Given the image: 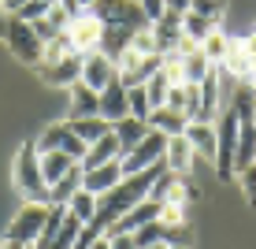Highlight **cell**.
Segmentation results:
<instances>
[{
  "label": "cell",
  "mask_w": 256,
  "mask_h": 249,
  "mask_svg": "<svg viewBox=\"0 0 256 249\" xmlns=\"http://www.w3.org/2000/svg\"><path fill=\"white\" fill-rule=\"evenodd\" d=\"M12 179H15V190L26 197V204H48V182L41 175V153L34 141L15 153V167H12Z\"/></svg>",
  "instance_id": "obj_1"
},
{
  "label": "cell",
  "mask_w": 256,
  "mask_h": 249,
  "mask_svg": "<svg viewBox=\"0 0 256 249\" xmlns=\"http://www.w3.org/2000/svg\"><path fill=\"white\" fill-rule=\"evenodd\" d=\"M164 153H167V134H160V130L148 127V134L138 141L130 153L119 156V167L122 175H138V171H148V167L164 164Z\"/></svg>",
  "instance_id": "obj_2"
},
{
  "label": "cell",
  "mask_w": 256,
  "mask_h": 249,
  "mask_svg": "<svg viewBox=\"0 0 256 249\" xmlns=\"http://www.w3.org/2000/svg\"><path fill=\"white\" fill-rule=\"evenodd\" d=\"M4 41H8V49H12L15 60H22V64H41V52H45V45H41L38 30H34L30 23H22V19H15V15H8Z\"/></svg>",
  "instance_id": "obj_3"
},
{
  "label": "cell",
  "mask_w": 256,
  "mask_h": 249,
  "mask_svg": "<svg viewBox=\"0 0 256 249\" xmlns=\"http://www.w3.org/2000/svg\"><path fill=\"white\" fill-rule=\"evenodd\" d=\"M90 15H96L104 26H130V30H145L148 26L138 0H93Z\"/></svg>",
  "instance_id": "obj_4"
},
{
  "label": "cell",
  "mask_w": 256,
  "mask_h": 249,
  "mask_svg": "<svg viewBox=\"0 0 256 249\" xmlns=\"http://www.w3.org/2000/svg\"><path fill=\"white\" fill-rule=\"evenodd\" d=\"M48 208H52V204H22V208L15 212V219L8 223V234H4V242L38 245V238H41V227H45V219H48Z\"/></svg>",
  "instance_id": "obj_5"
},
{
  "label": "cell",
  "mask_w": 256,
  "mask_h": 249,
  "mask_svg": "<svg viewBox=\"0 0 256 249\" xmlns=\"http://www.w3.org/2000/svg\"><path fill=\"white\" fill-rule=\"evenodd\" d=\"M216 171L219 179H234V153H238V115L226 108L216 123Z\"/></svg>",
  "instance_id": "obj_6"
},
{
  "label": "cell",
  "mask_w": 256,
  "mask_h": 249,
  "mask_svg": "<svg viewBox=\"0 0 256 249\" xmlns=\"http://www.w3.org/2000/svg\"><path fill=\"white\" fill-rule=\"evenodd\" d=\"M34 145H38L41 156L45 153H67V156H74L78 164H82V156H86V141H78V134L70 130V123H52V127H45Z\"/></svg>",
  "instance_id": "obj_7"
},
{
  "label": "cell",
  "mask_w": 256,
  "mask_h": 249,
  "mask_svg": "<svg viewBox=\"0 0 256 249\" xmlns=\"http://www.w3.org/2000/svg\"><path fill=\"white\" fill-rule=\"evenodd\" d=\"M67 38H70V49L78 56H90V52H100V38H104V23L96 15L82 12L67 23Z\"/></svg>",
  "instance_id": "obj_8"
},
{
  "label": "cell",
  "mask_w": 256,
  "mask_h": 249,
  "mask_svg": "<svg viewBox=\"0 0 256 249\" xmlns=\"http://www.w3.org/2000/svg\"><path fill=\"white\" fill-rule=\"evenodd\" d=\"M119 78V67L112 56H104V52H90V56L82 60V82L90 86V90L100 93L108 82H116Z\"/></svg>",
  "instance_id": "obj_9"
},
{
  "label": "cell",
  "mask_w": 256,
  "mask_h": 249,
  "mask_svg": "<svg viewBox=\"0 0 256 249\" xmlns=\"http://www.w3.org/2000/svg\"><path fill=\"white\" fill-rule=\"evenodd\" d=\"M82 60L78 52H70V56L56 60V64H45L41 67V78H45L48 86H60V90H70L74 82H82Z\"/></svg>",
  "instance_id": "obj_10"
},
{
  "label": "cell",
  "mask_w": 256,
  "mask_h": 249,
  "mask_svg": "<svg viewBox=\"0 0 256 249\" xmlns=\"http://www.w3.org/2000/svg\"><path fill=\"white\" fill-rule=\"evenodd\" d=\"M182 19H186V15L164 12L160 19L152 23V38H156V49H160V56H167V52L178 49V41H182Z\"/></svg>",
  "instance_id": "obj_11"
},
{
  "label": "cell",
  "mask_w": 256,
  "mask_h": 249,
  "mask_svg": "<svg viewBox=\"0 0 256 249\" xmlns=\"http://www.w3.org/2000/svg\"><path fill=\"white\" fill-rule=\"evenodd\" d=\"M119 182H122V167H119V160H112V164H100V167H93V171H86L82 190H90L93 197H104V193L116 190Z\"/></svg>",
  "instance_id": "obj_12"
},
{
  "label": "cell",
  "mask_w": 256,
  "mask_h": 249,
  "mask_svg": "<svg viewBox=\"0 0 256 249\" xmlns=\"http://www.w3.org/2000/svg\"><path fill=\"white\" fill-rule=\"evenodd\" d=\"M130 115V104H126V86L119 82H108L100 90V119H108V123H119V119H126Z\"/></svg>",
  "instance_id": "obj_13"
},
{
  "label": "cell",
  "mask_w": 256,
  "mask_h": 249,
  "mask_svg": "<svg viewBox=\"0 0 256 249\" xmlns=\"http://www.w3.org/2000/svg\"><path fill=\"white\" fill-rule=\"evenodd\" d=\"M256 164V119H238V153H234V175Z\"/></svg>",
  "instance_id": "obj_14"
},
{
  "label": "cell",
  "mask_w": 256,
  "mask_h": 249,
  "mask_svg": "<svg viewBox=\"0 0 256 249\" xmlns=\"http://www.w3.org/2000/svg\"><path fill=\"white\" fill-rule=\"evenodd\" d=\"M152 219H160V201H152V197H145L141 204H134V208L126 212V216L119 219L112 230H119V234H134V230H141L145 223H152ZM108 230V234H112Z\"/></svg>",
  "instance_id": "obj_15"
},
{
  "label": "cell",
  "mask_w": 256,
  "mask_h": 249,
  "mask_svg": "<svg viewBox=\"0 0 256 249\" xmlns=\"http://www.w3.org/2000/svg\"><path fill=\"white\" fill-rule=\"evenodd\" d=\"M90 115H100V93L90 90L86 82L70 86V119H90Z\"/></svg>",
  "instance_id": "obj_16"
},
{
  "label": "cell",
  "mask_w": 256,
  "mask_h": 249,
  "mask_svg": "<svg viewBox=\"0 0 256 249\" xmlns=\"http://www.w3.org/2000/svg\"><path fill=\"white\" fill-rule=\"evenodd\" d=\"M164 164L171 175H186L193 167V145L186 141V134L178 138H167V153H164Z\"/></svg>",
  "instance_id": "obj_17"
},
{
  "label": "cell",
  "mask_w": 256,
  "mask_h": 249,
  "mask_svg": "<svg viewBox=\"0 0 256 249\" xmlns=\"http://www.w3.org/2000/svg\"><path fill=\"white\" fill-rule=\"evenodd\" d=\"M122 156V149H119V138L116 134H104L100 141H93L90 149H86V156H82V167L86 171H93V167H100V164H112V160H119Z\"/></svg>",
  "instance_id": "obj_18"
},
{
  "label": "cell",
  "mask_w": 256,
  "mask_h": 249,
  "mask_svg": "<svg viewBox=\"0 0 256 249\" xmlns=\"http://www.w3.org/2000/svg\"><path fill=\"white\" fill-rule=\"evenodd\" d=\"M186 141L193 145V153H200L204 160L216 164V123H190L186 127Z\"/></svg>",
  "instance_id": "obj_19"
},
{
  "label": "cell",
  "mask_w": 256,
  "mask_h": 249,
  "mask_svg": "<svg viewBox=\"0 0 256 249\" xmlns=\"http://www.w3.org/2000/svg\"><path fill=\"white\" fill-rule=\"evenodd\" d=\"M82 179H86V167H82V164H74L60 182H52V186H48V204H67L78 190H82Z\"/></svg>",
  "instance_id": "obj_20"
},
{
  "label": "cell",
  "mask_w": 256,
  "mask_h": 249,
  "mask_svg": "<svg viewBox=\"0 0 256 249\" xmlns=\"http://www.w3.org/2000/svg\"><path fill=\"white\" fill-rule=\"evenodd\" d=\"M148 127L152 130H160V134H167V138H178V134H186V127H190V119L182 112H174V108H156L152 115H148Z\"/></svg>",
  "instance_id": "obj_21"
},
{
  "label": "cell",
  "mask_w": 256,
  "mask_h": 249,
  "mask_svg": "<svg viewBox=\"0 0 256 249\" xmlns=\"http://www.w3.org/2000/svg\"><path fill=\"white\" fill-rule=\"evenodd\" d=\"M112 134L119 138V149H122V153H130V149H134L138 141L148 134V123H145V119H134V115H126V119L112 123Z\"/></svg>",
  "instance_id": "obj_22"
},
{
  "label": "cell",
  "mask_w": 256,
  "mask_h": 249,
  "mask_svg": "<svg viewBox=\"0 0 256 249\" xmlns=\"http://www.w3.org/2000/svg\"><path fill=\"white\" fill-rule=\"evenodd\" d=\"M138 30H130V26H104V38H100V52L112 60H119L122 52L130 49V41H134Z\"/></svg>",
  "instance_id": "obj_23"
},
{
  "label": "cell",
  "mask_w": 256,
  "mask_h": 249,
  "mask_svg": "<svg viewBox=\"0 0 256 249\" xmlns=\"http://www.w3.org/2000/svg\"><path fill=\"white\" fill-rule=\"evenodd\" d=\"M70 130L78 134V141H86V149L93 145V141H100L104 134H112V123L100 119V115H90V119H67Z\"/></svg>",
  "instance_id": "obj_24"
},
{
  "label": "cell",
  "mask_w": 256,
  "mask_h": 249,
  "mask_svg": "<svg viewBox=\"0 0 256 249\" xmlns=\"http://www.w3.org/2000/svg\"><path fill=\"white\" fill-rule=\"evenodd\" d=\"M212 67H216V64H208V56L200 52V45L193 49L190 56H182V75H186V82H190V86H200V82H204V78L212 75Z\"/></svg>",
  "instance_id": "obj_25"
},
{
  "label": "cell",
  "mask_w": 256,
  "mask_h": 249,
  "mask_svg": "<svg viewBox=\"0 0 256 249\" xmlns=\"http://www.w3.org/2000/svg\"><path fill=\"white\" fill-rule=\"evenodd\" d=\"M74 164H78V160L67 156V153H45V156H41V175H45V182L52 186V182L64 179V175H67Z\"/></svg>",
  "instance_id": "obj_26"
},
{
  "label": "cell",
  "mask_w": 256,
  "mask_h": 249,
  "mask_svg": "<svg viewBox=\"0 0 256 249\" xmlns=\"http://www.w3.org/2000/svg\"><path fill=\"white\" fill-rule=\"evenodd\" d=\"M200 52L208 56V64H226V56H230V38H226L223 30H212L204 41H200Z\"/></svg>",
  "instance_id": "obj_27"
},
{
  "label": "cell",
  "mask_w": 256,
  "mask_h": 249,
  "mask_svg": "<svg viewBox=\"0 0 256 249\" xmlns=\"http://www.w3.org/2000/svg\"><path fill=\"white\" fill-rule=\"evenodd\" d=\"M230 108H234V115H238L242 123H245V119H256V86H249V82L238 86Z\"/></svg>",
  "instance_id": "obj_28"
},
{
  "label": "cell",
  "mask_w": 256,
  "mask_h": 249,
  "mask_svg": "<svg viewBox=\"0 0 256 249\" xmlns=\"http://www.w3.org/2000/svg\"><path fill=\"white\" fill-rule=\"evenodd\" d=\"M212 30H219V23H212V19H200V15L186 12V19H182V34H186V38L193 41V45H200V41H204Z\"/></svg>",
  "instance_id": "obj_29"
},
{
  "label": "cell",
  "mask_w": 256,
  "mask_h": 249,
  "mask_svg": "<svg viewBox=\"0 0 256 249\" xmlns=\"http://www.w3.org/2000/svg\"><path fill=\"white\" fill-rule=\"evenodd\" d=\"M67 212H70L74 219H82V223H90V219L96 216V197H93L90 190H78L74 197L67 201Z\"/></svg>",
  "instance_id": "obj_30"
},
{
  "label": "cell",
  "mask_w": 256,
  "mask_h": 249,
  "mask_svg": "<svg viewBox=\"0 0 256 249\" xmlns=\"http://www.w3.org/2000/svg\"><path fill=\"white\" fill-rule=\"evenodd\" d=\"M145 93H148V104H152V112L156 108H164L167 104V93H171V82H167V75L164 71H156L152 78L145 82Z\"/></svg>",
  "instance_id": "obj_31"
},
{
  "label": "cell",
  "mask_w": 256,
  "mask_h": 249,
  "mask_svg": "<svg viewBox=\"0 0 256 249\" xmlns=\"http://www.w3.org/2000/svg\"><path fill=\"white\" fill-rule=\"evenodd\" d=\"M126 104H130V115H134V119H145V123H148V115H152V104H148L145 86H130V90H126Z\"/></svg>",
  "instance_id": "obj_32"
},
{
  "label": "cell",
  "mask_w": 256,
  "mask_h": 249,
  "mask_svg": "<svg viewBox=\"0 0 256 249\" xmlns=\"http://www.w3.org/2000/svg\"><path fill=\"white\" fill-rule=\"evenodd\" d=\"M190 12L200 15V19L219 23V19H223V12H226V0H190Z\"/></svg>",
  "instance_id": "obj_33"
},
{
  "label": "cell",
  "mask_w": 256,
  "mask_h": 249,
  "mask_svg": "<svg viewBox=\"0 0 256 249\" xmlns=\"http://www.w3.org/2000/svg\"><path fill=\"white\" fill-rule=\"evenodd\" d=\"M130 49H134L138 56H160V49H156V38H152V23H148L145 30H138V34H134Z\"/></svg>",
  "instance_id": "obj_34"
},
{
  "label": "cell",
  "mask_w": 256,
  "mask_h": 249,
  "mask_svg": "<svg viewBox=\"0 0 256 249\" xmlns=\"http://www.w3.org/2000/svg\"><path fill=\"white\" fill-rule=\"evenodd\" d=\"M160 223L164 227H186L190 219H186V204H160Z\"/></svg>",
  "instance_id": "obj_35"
},
{
  "label": "cell",
  "mask_w": 256,
  "mask_h": 249,
  "mask_svg": "<svg viewBox=\"0 0 256 249\" xmlns=\"http://www.w3.org/2000/svg\"><path fill=\"white\" fill-rule=\"evenodd\" d=\"M48 15V4H41V0H26V4L19 8V12H15V19H22V23H41Z\"/></svg>",
  "instance_id": "obj_36"
},
{
  "label": "cell",
  "mask_w": 256,
  "mask_h": 249,
  "mask_svg": "<svg viewBox=\"0 0 256 249\" xmlns=\"http://www.w3.org/2000/svg\"><path fill=\"white\" fill-rule=\"evenodd\" d=\"M238 179H242V190H245V197H249V204H256V164L245 167Z\"/></svg>",
  "instance_id": "obj_37"
},
{
  "label": "cell",
  "mask_w": 256,
  "mask_h": 249,
  "mask_svg": "<svg viewBox=\"0 0 256 249\" xmlns=\"http://www.w3.org/2000/svg\"><path fill=\"white\" fill-rule=\"evenodd\" d=\"M167 108H174V112L186 115V82H182V86H171V93H167Z\"/></svg>",
  "instance_id": "obj_38"
},
{
  "label": "cell",
  "mask_w": 256,
  "mask_h": 249,
  "mask_svg": "<svg viewBox=\"0 0 256 249\" xmlns=\"http://www.w3.org/2000/svg\"><path fill=\"white\" fill-rule=\"evenodd\" d=\"M138 4H141V12H145V19H148V23H156V19H160V15L167 12L164 0H138Z\"/></svg>",
  "instance_id": "obj_39"
},
{
  "label": "cell",
  "mask_w": 256,
  "mask_h": 249,
  "mask_svg": "<svg viewBox=\"0 0 256 249\" xmlns=\"http://www.w3.org/2000/svg\"><path fill=\"white\" fill-rule=\"evenodd\" d=\"M108 242H112V249H138L134 245V234H119V230H112Z\"/></svg>",
  "instance_id": "obj_40"
},
{
  "label": "cell",
  "mask_w": 256,
  "mask_h": 249,
  "mask_svg": "<svg viewBox=\"0 0 256 249\" xmlns=\"http://www.w3.org/2000/svg\"><path fill=\"white\" fill-rule=\"evenodd\" d=\"M164 4H167V12H178V15L190 12V0H164Z\"/></svg>",
  "instance_id": "obj_41"
},
{
  "label": "cell",
  "mask_w": 256,
  "mask_h": 249,
  "mask_svg": "<svg viewBox=\"0 0 256 249\" xmlns=\"http://www.w3.org/2000/svg\"><path fill=\"white\" fill-rule=\"evenodd\" d=\"M22 4H26V0H0V8H4L8 15H15V12H19Z\"/></svg>",
  "instance_id": "obj_42"
},
{
  "label": "cell",
  "mask_w": 256,
  "mask_h": 249,
  "mask_svg": "<svg viewBox=\"0 0 256 249\" xmlns=\"http://www.w3.org/2000/svg\"><path fill=\"white\" fill-rule=\"evenodd\" d=\"M90 249H112V242H108V234H100V238H96V242H93Z\"/></svg>",
  "instance_id": "obj_43"
},
{
  "label": "cell",
  "mask_w": 256,
  "mask_h": 249,
  "mask_svg": "<svg viewBox=\"0 0 256 249\" xmlns=\"http://www.w3.org/2000/svg\"><path fill=\"white\" fill-rule=\"evenodd\" d=\"M0 249H34V245H19V242H0Z\"/></svg>",
  "instance_id": "obj_44"
},
{
  "label": "cell",
  "mask_w": 256,
  "mask_h": 249,
  "mask_svg": "<svg viewBox=\"0 0 256 249\" xmlns=\"http://www.w3.org/2000/svg\"><path fill=\"white\" fill-rule=\"evenodd\" d=\"M4 26H8V12L0 8V38H4Z\"/></svg>",
  "instance_id": "obj_45"
},
{
  "label": "cell",
  "mask_w": 256,
  "mask_h": 249,
  "mask_svg": "<svg viewBox=\"0 0 256 249\" xmlns=\"http://www.w3.org/2000/svg\"><path fill=\"white\" fill-rule=\"evenodd\" d=\"M145 249H171V242H156V245H145Z\"/></svg>",
  "instance_id": "obj_46"
},
{
  "label": "cell",
  "mask_w": 256,
  "mask_h": 249,
  "mask_svg": "<svg viewBox=\"0 0 256 249\" xmlns=\"http://www.w3.org/2000/svg\"><path fill=\"white\" fill-rule=\"evenodd\" d=\"M74 4H78V8H86V12H90V8H93V0H74Z\"/></svg>",
  "instance_id": "obj_47"
},
{
  "label": "cell",
  "mask_w": 256,
  "mask_h": 249,
  "mask_svg": "<svg viewBox=\"0 0 256 249\" xmlns=\"http://www.w3.org/2000/svg\"><path fill=\"white\" fill-rule=\"evenodd\" d=\"M41 4H48V8H56V4H60V0H41Z\"/></svg>",
  "instance_id": "obj_48"
},
{
  "label": "cell",
  "mask_w": 256,
  "mask_h": 249,
  "mask_svg": "<svg viewBox=\"0 0 256 249\" xmlns=\"http://www.w3.org/2000/svg\"><path fill=\"white\" fill-rule=\"evenodd\" d=\"M171 249H190V245H182V242H174V245H171Z\"/></svg>",
  "instance_id": "obj_49"
}]
</instances>
